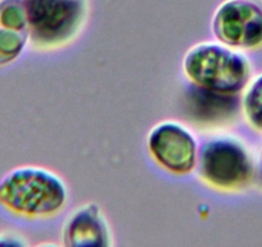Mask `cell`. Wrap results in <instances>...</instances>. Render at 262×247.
Wrapping results in <instances>:
<instances>
[{"instance_id": "obj_1", "label": "cell", "mask_w": 262, "mask_h": 247, "mask_svg": "<svg viewBox=\"0 0 262 247\" xmlns=\"http://www.w3.org/2000/svg\"><path fill=\"white\" fill-rule=\"evenodd\" d=\"M70 192L59 174L37 165H19L0 178V209L22 220H48L69 203Z\"/></svg>"}, {"instance_id": "obj_2", "label": "cell", "mask_w": 262, "mask_h": 247, "mask_svg": "<svg viewBox=\"0 0 262 247\" xmlns=\"http://www.w3.org/2000/svg\"><path fill=\"white\" fill-rule=\"evenodd\" d=\"M195 173L201 183L224 195H241L254 188L256 155L233 133H219L200 146Z\"/></svg>"}, {"instance_id": "obj_3", "label": "cell", "mask_w": 262, "mask_h": 247, "mask_svg": "<svg viewBox=\"0 0 262 247\" xmlns=\"http://www.w3.org/2000/svg\"><path fill=\"white\" fill-rule=\"evenodd\" d=\"M183 72L196 88L241 95L253 75V66L247 53L216 40L191 45L183 57Z\"/></svg>"}, {"instance_id": "obj_4", "label": "cell", "mask_w": 262, "mask_h": 247, "mask_svg": "<svg viewBox=\"0 0 262 247\" xmlns=\"http://www.w3.org/2000/svg\"><path fill=\"white\" fill-rule=\"evenodd\" d=\"M30 45L41 53L64 49L82 34L90 16L89 0H24Z\"/></svg>"}, {"instance_id": "obj_5", "label": "cell", "mask_w": 262, "mask_h": 247, "mask_svg": "<svg viewBox=\"0 0 262 247\" xmlns=\"http://www.w3.org/2000/svg\"><path fill=\"white\" fill-rule=\"evenodd\" d=\"M150 160L165 173L188 176L195 171L200 143L185 123L176 120L160 121L145 138Z\"/></svg>"}, {"instance_id": "obj_6", "label": "cell", "mask_w": 262, "mask_h": 247, "mask_svg": "<svg viewBox=\"0 0 262 247\" xmlns=\"http://www.w3.org/2000/svg\"><path fill=\"white\" fill-rule=\"evenodd\" d=\"M216 40L243 53L262 49V0H223L212 14Z\"/></svg>"}, {"instance_id": "obj_7", "label": "cell", "mask_w": 262, "mask_h": 247, "mask_svg": "<svg viewBox=\"0 0 262 247\" xmlns=\"http://www.w3.org/2000/svg\"><path fill=\"white\" fill-rule=\"evenodd\" d=\"M60 239L67 247H108L113 244V233L102 208L95 202H86L64 219Z\"/></svg>"}, {"instance_id": "obj_8", "label": "cell", "mask_w": 262, "mask_h": 247, "mask_svg": "<svg viewBox=\"0 0 262 247\" xmlns=\"http://www.w3.org/2000/svg\"><path fill=\"white\" fill-rule=\"evenodd\" d=\"M191 87L186 94V115L200 129H225L241 113V95L221 94Z\"/></svg>"}, {"instance_id": "obj_9", "label": "cell", "mask_w": 262, "mask_h": 247, "mask_svg": "<svg viewBox=\"0 0 262 247\" xmlns=\"http://www.w3.org/2000/svg\"><path fill=\"white\" fill-rule=\"evenodd\" d=\"M29 44L24 0H0V69L16 62Z\"/></svg>"}, {"instance_id": "obj_10", "label": "cell", "mask_w": 262, "mask_h": 247, "mask_svg": "<svg viewBox=\"0 0 262 247\" xmlns=\"http://www.w3.org/2000/svg\"><path fill=\"white\" fill-rule=\"evenodd\" d=\"M241 115L252 132L262 135V71L252 75L242 92Z\"/></svg>"}, {"instance_id": "obj_11", "label": "cell", "mask_w": 262, "mask_h": 247, "mask_svg": "<svg viewBox=\"0 0 262 247\" xmlns=\"http://www.w3.org/2000/svg\"><path fill=\"white\" fill-rule=\"evenodd\" d=\"M0 244L4 246H27L29 242L25 236L14 231H0Z\"/></svg>"}, {"instance_id": "obj_12", "label": "cell", "mask_w": 262, "mask_h": 247, "mask_svg": "<svg viewBox=\"0 0 262 247\" xmlns=\"http://www.w3.org/2000/svg\"><path fill=\"white\" fill-rule=\"evenodd\" d=\"M254 188L262 193V145L258 153L256 155V181Z\"/></svg>"}]
</instances>
